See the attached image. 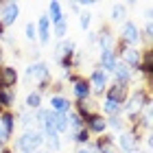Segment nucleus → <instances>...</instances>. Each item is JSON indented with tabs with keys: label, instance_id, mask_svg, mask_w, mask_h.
I'll use <instances>...</instances> for the list:
<instances>
[{
	"label": "nucleus",
	"instance_id": "nucleus-20",
	"mask_svg": "<svg viewBox=\"0 0 153 153\" xmlns=\"http://www.w3.org/2000/svg\"><path fill=\"white\" fill-rule=\"evenodd\" d=\"M112 76H114V83H120V85H131V81H134V72H131L129 68H125L123 64L116 66Z\"/></svg>",
	"mask_w": 153,
	"mask_h": 153
},
{
	"label": "nucleus",
	"instance_id": "nucleus-2",
	"mask_svg": "<svg viewBox=\"0 0 153 153\" xmlns=\"http://www.w3.org/2000/svg\"><path fill=\"white\" fill-rule=\"evenodd\" d=\"M140 142H142V131L138 127H127L125 131H120V136L116 138L118 151H125V153L140 151Z\"/></svg>",
	"mask_w": 153,
	"mask_h": 153
},
{
	"label": "nucleus",
	"instance_id": "nucleus-47",
	"mask_svg": "<svg viewBox=\"0 0 153 153\" xmlns=\"http://www.w3.org/2000/svg\"><path fill=\"white\" fill-rule=\"evenodd\" d=\"M134 153H142V151H134Z\"/></svg>",
	"mask_w": 153,
	"mask_h": 153
},
{
	"label": "nucleus",
	"instance_id": "nucleus-23",
	"mask_svg": "<svg viewBox=\"0 0 153 153\" xmlns=\"http://www.w3.org/2000/svg\"><path fill=\"white\" fill-rule=\"evenodd\" d=\"M70 140L76 144V147H88V144L92 142V136H90V131H88L85 127H81L79 131L70 134Z\"/></svg>",
	"mask_w": 153,
	"mask_h": 153
},
{
	"label": "nucleus",
	"instance_id": "nucleus-44",
	"mask_svg": "<svg viewBox=\"0 0 153 153\" xmlns=\"http://www.w3.org/2000/svg\"><path fill=\"white\" fill-rule=\"evenodd\" d=\"M4 147H7V144H2V142H0V151H2V149H4Z\"/></svg>",
	"mask_w": 153,
	"mask_h": 153
},
{
	"label": "nucleus",
	"instance_id": "nucleus-30",
	"mask_svg": "<svg viewBox=\"0 0 153 153\" xmlns=\"http://www.w3.org/2000/svg\"><path fill=\"white\" fill-rule=\"evenodd\" d=\"M66 116H68V131H70V134L79 131L81 127H85V125H83V120H81V116L76 114V112H68Z\"/></svg>",
	"mask_w": 153,
	"mask_h": 153
},
{
	"label": "nucleus",
	"instance_id": "nucleus-27",
	"mask_svg": "<svg viewBox=\"0 0 153 153\" xmlns=\"http://www.w3.org/2000/svg\"><path fill=\"white\" fill-rule=\"evenodd\" d=\"M107 120V129H114V131H125L127 129V120H125V116L123 114H118V116H109V118H105Z\"/></svg>",
	"mask_w": 153,
	"mask_h": 153
},
{
	"label": "nucleus",
	"instance_id": "nucleus-41",
	"mask_svg": "<svg viewBox=\"0 0 153 153\" xmlns=\"http://www.w3.org/2000/svg\"><path fill=\"white\" fill-rule=\"evenodd\" d=\"M0 66H4V51H2V46H0Z\"/></svg>",
	"mask_w": 153,
	"mask_h": 153
},
{
	"label": "nucleus",
	"instance_id": "nucleus-7",
	"mask_svg": "<svg viewBox=\"0 0 153 153\" xmlns=\"http://www.w3.org/2000/svg\"><path fill=\"white\" fill-rule=\"evenodd\" d=\"M18 81H20V72L16 66L9 64L0 66V90H16Z\"/></svg>",
	"mask_w": 153,
	"mask_h": 153
},
{
	"label": "nucleus",
	"instance_id": "nucleus-28",
	"mask_svg": "<svg viewBox=\"0 0 153 153\" xmlns=\"http://www.w3.org/2000/svg\"><path fill=\"white\" fill-rule=\"evenodd\" d=\"M44 144L48 147V153H57L61 149V136L59 134H46L44 136Z\"/></svg>",
	"mask_w": 153,
	"mask_h": 153
},
{
	"label": "nucleus",
	"instance_id": "nucleus-33",
	"mask_svg": "<svg viewBox=\"0 0 153 153\" xmlns=\"http://www.w3.org/2000/svg\"><path fill=\"white\" fill-rule=\"evenodd\" d=\"M24 37L29 42H35L37 39V29H35V22H33V20L24 24Z\"/></svg>",
	"mask_w": 153,
	"mask_h": 153
},
{
	"label": "nucleus",
	"instance_id": "nucleus-12",
	"mask_svg": "<svg viewBox=\"0 0 153 153\" xmlns=\"http://www.w3.org/2000/svg\"><path fill=\"white\" fill-rule=\"evenodd\" d=\"M140 57H142V51L140 48H125L123 51V55L118 57V61L125 66V68H129L131 72H136L138 70V66H140Z\"/></svg>",
	"mask_w": 153,
	"mask_h": 153
},
{
	"label": "nucleus",
	"instance_id": "nucleus-14",
	"mask_svg": "<svg viewBox=\"0 0 153 153\" xmlns=\"http://www.w3.org/2000/svg\"><path fill=\"white\" fill-rule=\"evenodd\" d=\"M35 29H37V39H39V44H42V46L51 44V31H53V24H51V20H48L46 13H42V16L37 18Z\"/></svg>",
	"mask_w": 153,
	"mask_h": 153
},
{
	"label": "nucleus",
	"instance_id": "nucleus-16",
	"mask_svg": "<svg viewBox=\"0 0 153 153\" xmlns=\"http://www.w3.org/2000/svg\"><path fill=\"white\" fill-rule=\"evenodd\" d=\"M72 112L79 114L81 120H83V125H85V120H88L90 116L99 114V109H96V103L90 99V101H72Z\"/></svg>",
	"mask_w": 153,
	"mask_h": 153
},
{
	"label": "nucleus",
	"instance_id": "nucleus-37",
	"mask_svg": "<svg viewBox=\"0 0 153 153\" xmlns=\"http://www.w3.org/2000/svg\"><path fill=\"white\" fill-rule=\"evenodd\" d=\"M94 4H96L94 0H81V2H79V7H81V9H92Z\"/></svg>",
	"mask_w": 153,
	"mask_h": 153
},
{
	"label": "nucleus",
	"instance_id": "nucleus-18",
	"mask_svg": "<svg viewBox=\"0 0 153 153\" xmlns=\"http://www.w3.org/2000/svg\"><path fill=\"white\" fill-rule=\"evenodd\" d=\"M72 94H74V101H90L92 99V88H90V81L85 76H81L72 85Z\"/></svg>",
	"mask_w": 153,
	"mask_h": 153
},
{
	"label": "nucleus",
	"instance_id": "nucleus-36",
	"mask_svg": "<svg viewBox=\"0 0 153 153\" xmlns=\"http://www.w3.org/2000/svg\"><path fill=\"white\" fill-rule=\"evenodd\" d=\"M64 79H66L68 83H70V85H74V83H76V81L81 79V74H79V72H70V74H66Z\"/></svg>",
	"mask_w": 153,
	"mask_h": 153
},
{
	"label": "nucleus",
	"instance_id": "nucleus-3",
	"mask_svg": "<svg viewBox=\"0 0 153 153\" xmlns=\"http://www.w3.org/2000/svg\"><path fill=\"white\" fill-rule=\"evenodd\" d=\"M44 144V134L39 129H29L22 131V136L16 140V151L20 153H35Z\"/></svg>",
	"mask_w": 153,
	"mask_h": 153
},
{
	"label": "nucleus",
	"instance_id": "nucleus-43",
	"mask_svg": "<svg viewBox=\"0 0 153 153\" xmlns=\"http://www.w3.org/2000/svg\"><path fill=\"white\" fill-rule=\"evenodd\" d=\"M0 153H16V151H13V149H9V147H4V149L0 151Z\"/></svg>",
	"mask_w": 153,
	"mask_h": 153
},
{
	"label": "nucleus",
	"instance_id": "nucleus-26",
	"mask_svg": "<svg viewBox=\"0 0 153 153\" xmlns=\"http://www.w3.org/2000/svg\"><path fill=\"white\" fill-rule=\"evenodd\" d=\"M68 31H70V22H68V18H64L61 22L53 24V31H51V33L61 42V39H66V37H68Z\"/></svg>",
	"mask_w": 153,
	"mask_h": 153
},
{
	"label": "nucleus",
	"instance_id": "nucleus-6",
	"mask_svg": "<svg viewBox=\"0 0 153 153\" xmlns=\"http://www.w3.org/2000/svg\"><path fill=\"white\" fill-rule=\"evenodd\" d=\"M90 81V88H92V96H99V99H103V94H105V90L109 85V74L103 72L99 66H94L92 74L88 76Z\"/></svg>",
	"mask_w": 153,
	"mask_h": 153
},
{
	"label": "nucleus",
	"instance_id": "nucleus-35",
	"mask_svg": "<svg viewBox=\"0 0 153 153\" xmlns=\"http://www.w3.org/2000/svg\"><path fill=\"white\" fill-rule=\"evenodd\" d=\"M64 81H55V83H51V90H53V94L51 96H61L64 94Z\"/></svg>",
	"mask_w": 153,
	"mask_h": 153
},
{
	"label": "nucleus",
	"instance_id": "nucleus-25",
	"mask_svg": "<svg viewBox=\"0 0 153 153\" xmlns=\"http://www.w3.org/2000/svg\"><path fill=\"white\" fill-rule=\"evenodd\" d=\"M16 116H18V120H20V125H22L24 131L35 129V116H33V112H29V109H22V112L16 114Z\"/></svg>",
	"mask_w": 153,
	"mask_h": 153
},
{
	"label": "nucleus",
	"instance_id": "nucleus-11",
	"mask_svg": "<svg viewBox=\"0 0 153 153\" xmlns=\"http://www.w3.org/2000/svg\"><path fill=\"white\" fill-rule=\"evenodd\" d=\"M96 44H99V51H112L116 44V33L112 31L109 24H103L99 31H96Z\"/></svg>",
	"mask_w": 153,
	"mask_h": 153
},
{
	"label": "nucleus",
	"instance_id": "nucleus-9",
	"mask_svg": "<svg viewBox=\"0 0 153 153\" xmlns=\"http://www.w3.org/2000/svg\"><path fill=\"white\" fill-rule=\"evenodd\" d=\"M129 85H120V83H109L107 90H105V94H103V99H109V101H114L118 103V105H125L129 99Z\"/></svg>",
	"mask_w": 153,
	"mask_h": 153
},
{
	"label": "nucleus",
	"instance_id": "nucleus-46",
	"mask_svg": "<svg viewBox=\"0 0 153 153\" xmlns=\"http://www.w3.org/2000/svg\"><path fill=\"white\" fill-rule=\"evenodd\" d=\"M2 112H4V109H2V105H0V114H2Z\"/></svg>",
	"mask_w": 153,
	"mask_h": 153
},
{
	"label": "nucleus",
	"instance_id": "nucleus-40",
	"mask_svg": "<svg viewBox=\"0 0 153 153\" xmlns=\"http://www.w3.org/2000/svg\"><path fill=\"white\" fill-rule=\"evenodd\" d=\"M70 9H72V11H76V13H81V7H79V2H70Z\"/></svg>",
	"mask_w": 153,
	"mask_h": 153
},
{
	"label": "nucleus",
	"instance_id": "nucleus-22",
	"mask_svg": "<svg viewBox=\"0 0 153 153\" xmlns=\"http://www.w3.org/2000/svg\"><path fill=\"white\" fill-rule=\"evenodd\" d=\"M109 20H112L114 24L125 22V20H127V7H125V2H114V4H112V11H109Z\"/></svg>",
	"mask_w": 153,
	"mask_h": 153
},
{
	"label": "nucleus",
	"instance_id": "nucleus-15",
	"mask_svg": "<svg viewBox=\"0 0 153 153\" xmlns=\"http://www.w3.org/2000/svg\"><path fill=\"white\" fill-rule=\"evenodd\" d=\"M85 129L90 131V136H103V134H107V120H105V116H103L101 112L94 114V116H90L85 120Z\"/></svg>",
	"mask_w": 153,
	"mask_h": 153
},
{
	"label": "nucleus",
	"instance_id": "nucleus-32",
	"mask_svg": "<svg viewBox=\"0 0 153 153\" xmlns=\"http://www.w3.org/2000/svg\"><path fill=\"white\" fill-rule=\"evenodd\" d=\"M90 24H92V13H88V11H81L79 13V26H81V31H90Z\"/></svg>",
	"mask_w": 153,
	"mask_h": 153
},
{
	"label": "nucleus",
	"instance_id": "nucleus-39",
	"mask_svg": "<svg viewBox=\"0 0 153 153\" xmlns=\"http://www.w3.org/2000/svg\"><path fill=\"white\" fill-rule=\"evenodd\" d=\"M88 42H90V46H94V44H96V33H90Z\"/></svg>",
	"mask_w": 153,
	"mask_h": 153
},
{
	"label": "nucleus",
	"instance_id": "nucleus-5",
	"mask_svg": "<svg viewBox=\"0 0 153 153\" xmlns=\"http://www.w3.org/2000/svg\"><path fill=\"white\" fill-rule=\"evenodd\" d=\"M24 76H26V81H35V83H42V81H46V79H53L51 76V66L46 64V61H31L29 66H26V70H24Z\"/></svg>",
	"mask_w": 153,
	"mask_h": 153
},
{
	"label": "nucleus",
	"instance_id": "nucleus-13",
	"mask_svg": "<svg viewBox=\"0 0 153 153\" xmlns=\"http://www.w3.org/2000/svg\"><path fill=\"white\" fill-rule=\"evenodd\" d=\"M136 72H140L147 76V85H151V79H153V48L147 46L142 51V57H140V66H138V70Z\"/></svg>",
	"mask_w": 153,
	"mask_h": 153
},
{
	"label": "nucleus",
	"instance_id": "nucleus-19",
	"mask_svg": "<svg viewBox=\"0 0 153 153\" xmlns=\"http://www.w3.org/2000/svg\"><path fill=\"white\" fill-rule=\"evenodd\" d=\"M51 112L55 114H68L72 112V101L68 96H51Z\"/></svg>",
	"mask_w": 153,
	"mask_h": 153
},
{
	"label": "nucleus",
	"instance_id": "nucleus-34",
	"mask_svg": "<svg viewBox=\"0 0 153 153\" xmlns=\"http://www.w3.org/2000/svg\"><path fill=\"white\" fill-rule=\"evenodd\" d=\"M142 39L147 42V44H151V37H153V26H151V16H147V24H144V29L140 31Z\"/></svg>",
	"mask_w": 153,
	"mask_h": 153
},
{
	"label": "nucleus",
	"instance_id": "nucleus-1",
	"mask_svg": "<svg viewBox=\"0 0 153 153\" xmlns=\"http://www.w3.org/2000/svg\"><path fill=\"white\" fill-rule=\"evenodd\" d=\"M149 105H153L149 88H136V90L129 92V99L123 105V114H127V118L129 116H138L144 107H149Z\"/></svg>",
	"mask_w": 153,
	"mask_h": 153
},
{
	"label": "nucleus",
	"instance_id": "nucleus-38",
	"mask_svg": "<svg viewBox=\"0 0 153 153\" xmlns=\"http://www.w3.org/2000/svg\"><path fill=\"white\" fill-rule=\"evenodd\" d=\"M76 153H94V149L90 147V144L88 147H76Z\"/></svg>",
	"mask_w": 153,
	"mask_h": 153
},
{
	"label": "nucleus",
	"instance_id": "nucleus-8",
	"mask_svg": "<svg viewBox=\"0 0 153 153\" xmlns=\"http://www.w3.org/2000/svg\"><path fill=\"white\" fill-rule=\"evenodd\" d=\"M90 147L94 149V153H120L116 147V136H112V134L96 136L94 142H90Z\"/></svg>",
	"mask_w": 153,
	"mask_h": 153
},
{
	"label": "nucleus",
	"instance_id": "nucleus-29",
	"mask_svg": "<svg viewBox=\"0 0 153 153\" xmlns=\"http://www.w3.org/2000/svg\"><path fill=\"white\" fill-rule=\"evenodd\" d=\"M0 105L2 109H11L16 105V90H0Z\"/></svg>",
	"mask_w": 153,
	"mask_h": 153
},
{
	"label": "nucleus",
	"instance_id": "nucleus-45",
	"mask_svg": "<svg viewBox=\"0 0 153 153\" xmlns=\"http://www.w3.org/2000/svg\"><path fill=\"white\" fill-rule=\"evenodd\" d=\"M35 153H46V151H42V149H37V151H35Z\"/></svg>",
	"mask_w": 153,
	"mask_h": 153
},
{
	"label": "nucleus",
	"instance_id": "nucleus-24",
	"mask_svg": "<svg viewBox=\"0 0 153 153\" xmlns=\"http://www.w3.org/2000/svg\"><path fill=\"white\" fill-rule=\"evenodd\" d=\"M42 107V94H37L35 90L33 92L26 94V99H24V109H29V112H37V109Z\"/></svg>",
	"mask_w": 153,
	"mask_h": 153
},
{
	"label": "nucleus",
	"instance_id": "nucleus-10",
	"mask_svg": "<svg viewBox=\"0 0 153 153\" xmlns=\"http://www.w3.org/2000/svg\"><path fill=\"white\" fill-rule=\"evenodd\" d=\"M20 18V4L18 2H2L0 4V22H2V26L7 29V26L16 24Z\"/></svg>",
	"mask_w": 153,
	"mask_h": 153
},
{
	"label": "nucleus",
	"instance_id": "nucleus-17",
	"mask_svg": "<svg viewBox=\"0 0 153 153\" xmlns=\"http://www.w3.org/2000/svg\"><path fill=\"white\" fill-rule=\"evenodd\" d=\"M118 64H120V61H118V57L114 55V51H101L99 53V68H101L103 72L112 74L116 70Z\"/></svg>",
	"mask_w": 153,
	"mask_h": 153
},
{
	"label": "nucleus",
	"instance_id": "nucleus-42",
	"mask_svg": "<svg viewBox=\"0 0 153 153\" xmlns=\"http://www.w3.org/2000/svg\"><path fill=\"white\" fill-rule=\"evenodd\" d=\"M7 35V29H4V26H2V22H0V39H2Z\"/></svg>",
	"mask_w": 153,
	"mask_h": 153
},
{
	"label": "nucleus",
	"instance_id": "nucleus-21",
	"mask_svg": "<svg viewBox=\"0 0 153 153\" xmlns=\"http://www.w3.org/2000/svg\"><path fill=\"white\" fill-rule=\"evenodd\" d=\"M48 20H51V24H57L61 22V20L66 18V13H64V7H61V2H57V0H53L51 4H48Z\"/></svg>",
	"mask_w": 153,
	"mask_h": 153
},
{
	"label": "nucleus",
	"instance_id": "nucleus-4",
	"mask_svg": "<svg viewBox=\"0 0 153 153\" xmlns=\"http://www.w3.org/2000/svg\"><path fill=\"white\" fill-rule=\"evenodd\" d=\"M116 39L120 42V44L129 46V48H138L142 42V35H140V26L136 22H131V20H125L120 24V31H118Z\"/></svg>",
	"mask_w": 153,
	"mask_h": 153
},
{
	"label": "nucleus",
	"instance_id": "nucleus-31",
	"mask_svg": "<svg viewBox=\"0 0 153 153\" xmlns=\"http://www.w3.org/2000/svg\"><path fill=\"white\" fill-rule=\"evenodd\" d=\"M55 134H59V136L68 134V116L66 114H55Z\"/></svg>",
	"mask_w": 153,
	"mask_h": 153
}]
</instances>
